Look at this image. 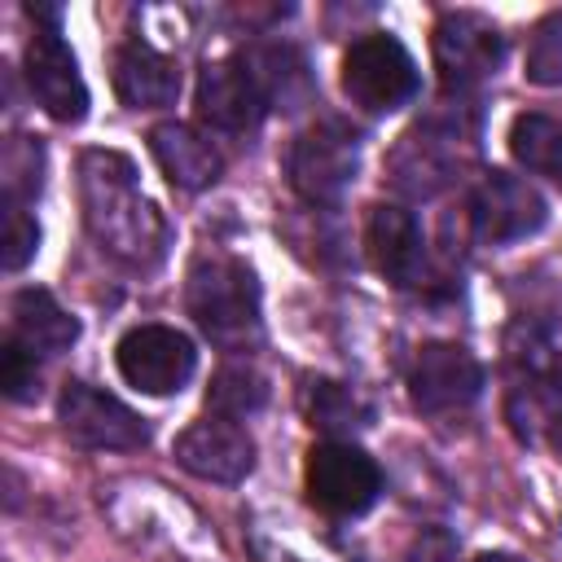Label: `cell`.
<instances>
[{
  "instance_id": "obj_21",
  "label": "cell",
  "mask_w": 562,
  "mask_h": 562,
  "mask_svg": "<svg viewBox=\"0 0 562 562\" xmlns=\"http://www.w3.org/2000/svg\"><path fill=\"white\" fill-rule=\"evenodd\" d=\"M527 79L540 88L562 83V13H549L527 44Z\"/></svg>"
},
{
  "instance_id": "obj_22",
  "label": "cell",
  "mask_w": 562,
  "mask_h": 562,
  "mask_svg": "<svg viewBox=\"0 0 562 562\" xmlns=\"http://www.w3.org/2000/svg\"><path fill=\"white\" fill-rule=\"evenodd\" d=\"M35 246H40V228H35V220L26 215V206L4 202V241H0V259H4V268H9V272L26 268L31 255H35Z\"/></svg>"
},
{
  "instance_id": "obj_4",
  "label": "cell",
  "mask_w": 562,
  "mask_h": 562,
  "mask_svg": "<svg viewBox=\"0 0 562 562\" xmlns=\"http://www.w3.org/2000/svg\"><path fill=\"white\" fill-rule=\"evenodd\" d=\"M360 140L338 119L312 123L290 149V184L303 202H338L342 189L356 180Z\"/></svg>"
},
{
  "instance_id": "obj_3",
  "label": "cell",
  "mask_w": 562,
  "mask_h": 562,
  "mask_svg": "<svg viewBox=\"0 0 562 562\" xmlns=\"http://www.w3.org/2000/svg\"><path fill=\"white\" fill-rule=\"evenodd\" d=\"M417 83L422 79H417L413 53L386 31L360 35L342 53V88L369 114H386V110L408 105L417 97Z\"/></svg>"
},
{
  "instance_id": "obj_5",
  "label": "cell",
  "mask_w": 562,
  "mask_h": 562,
  "mask_svg": "<svg viewBox=\"0 0 562 562\" xmlns=\"http://www.w3.org/2000/svg\"><path fill=\"white\" fill-rule=\"evenodd\" d=\"M114 364H119L127 386H136L145 395H171L193 378L198 351L171 325H136L119 338Z\"/></svg>"
},
{
  "instance_id": "obj_24",
  "label": "cell",
  "mask_w": 562,
  "mask_h": 562,
  "mask_svg": "<svg viewBox=\"0 0 562 562\" xmlns=\"http://www.w3.org/2000/svg\"><path fill=\"white\" fill-rule=\"evenodd\" d=\"M408 562H457V540H452L448 531L430 527V531H422V536L413 540Z\"/></svg>"
},
{
  "instance_id": "obj_9",
  "label": "cell",
  "mask_w": 562,
  "mask_h": 562,
  "mask_svg": "<svg viewBox=\"0 0 562 562\" xmlns=\"http://www.w3.org/2000/svg\"><path fill=\"white\" fill-rule=\"evenodd\" d=\"M505 57V40L501 31L483 18V13H443L435 26V66L443 88L465 92L474 83H483L487 75H496Z\"/></svg>"
},
{
  "instance_id": "obj_15",
  "label": "cell",
  "mask_w": 562,
  "mask_h": 562,
  "mask_svg": "<svg viewBox=\"0 0 562 562\" xmlns=\"http://www.w3.org/2000/svg\"><path fill=\"white\" fill-rule=\"evenodd\" d=\"M364 246H369L373 268H378L391 285H413V281L422 277V268H426L422 228H417L413 211H404V206H373Z\"/></svg>"
},
{
  "instance_id": "obj_20",
  "label": "cell",
  "mask_w": 562,
  "mask_h": 562,
  "mask_svg": "<svg viewBox=\"0 0 562 562\" xmlns=\"http://www.w3.org/2000/svg\"><path fill=\"white\" fill-rule=\"evenodd\" d=\"M307 413H312V426L321 430H356L369 422V408L360 404V395L338 382H312Z\"/></svg>"
},
{
  "instance_id": "obj_13",
  "label": "cell",
  "mask_w": 562,
  "mask_h": 562,
  "mask_svg": "<svg viewBox=\"0 0 562 562\" xmlns=\"http://www.w3.org/2000/svg\"><path fill=\"white\" fill-rule=\"evenodd\" d=\"M176 461L206 483H241L255 465V443L237 422L211 413L176 435Z\"/></svg>"
},
{
  "instance_id": "obj_12",
  "label": "cell",
  "mask_w": 562,
  "mask_h": 562,
  "mask_svg": "<svg viewBox=\"0 0 562 562\" xmlns=\"http://www.w3.org/2000/svg\"><path fill=\"white\" fill-rule=\"evenodd\" d=\"M483 391V369L461 342H426L408 373V395L422 413H452L474 404Z\"/></svg>"
},
{
  "instance_id": "obj_25",
  "label": "cell",
  "mask_w": 562,
  "mask_h": 562,
  "mask_svg": "<svg viewBox=\"0 0 562 562\" xmlns=\"http://www.w3.org/2000/svg\"><path fill=\"white\" fill-rule=\"evenodd\" d=\"M474 562H522V558H514V553H479Z\"/></svg>"
},
{
  "instance_id": "obj_18",
  "label": "cell",
  "mask_w": 562,
  "mask_h": 562,
  "mask_svg": "<svg viewBox=\"0 0 562 562\" xmlns=\"http://www.w3.org/2000/svg\"><path fill=\"white\" fill-rule=\"evenodd\" d=\"M509 154L540 176H553L562 184V123L549 114H518L509 127Z\"/></svg>"
},
{
  "instance_id": "obj_6",
  "label": "cell",
  "mask_w": 562,
  "mask_h": 562,
  "mask_svg": "<svg viewBox=\"0 0 562 562\" xmlns=\"http://www.w3.org/2000/svg\"><path fill=\"white\" fill-rule=\"evenodd\" d=\"M57 422L70 443L97 448V452H127L149 443V426L114 395L88 386V382H66L57 400Z\"/></svg>"
},
{
  "instance_id": "obj_11",
  "label": "cell",
  "mask_w": 562,
  "mask_h": 562,
  "mask_svg": "<svg viewBox=\"0 0 562 562\" xmlns=\"http://www.w3.org/2000/svg\"><path fill=\"white\" fill-rule=\"evenodd\" d=\"M470 215H474L479 241H487V246H509V241L531 237V233L544 224L549 206H544V198H540L527 180H518V176H509V171H492V176H483V184L474 189Z\"/></svg>"
},
{
  "instance_id": "obj_23",
  "label": "cell",
  "mask_w": 562,
  "mask_h": 562,
  "mask_svg": "<svg viewBox=\"0 0 562 562\" xmlns=\"http://www.w3.org/2000/svg\"><path fill=\"white\" fill-rule=\"evenodd\" d=\"M0 386L9 400H35V391H40L35 356L18 338H4V347H0Z\"/></svg>"
},
{
  "instance_id": "obj_8",
  "label": "cell",
  "mask_w": 562,
  "mask_h": 562,
  "mask_svg": "<svg viewBox=\"0 0 562 562\" xmlns=\"http://www.w3.org/2000/svg\"><path fill=\"white\" fill-rule=\"evenodd\" d=\"M198 119L224 136H246L263 123L268 114V92L255 75V66L246 57H228V61H211L198 75Z\"/></svg>"
},
{
  "instance_id": "obj_14",
  "label": "cell",
  "mask_w": 562,
  "mask_h": 562,
  "mask_svg": "<svg viewBox=\"0 0 562 562\" xmlns=\"http://www.w3.org/2000/svg\"><path fill=\"white\" fill-rule=\"evenodd\" d=\"M114 92L123 105L132 110H162L180 97V66L176 57L158 53L145 40H127L114 48V66H110Z\"/></svg>"
},
{
  "instance_id": "obj_7",
  "label": "cell",
  "mask_w": 562,
  "mask_h": 562,
  "mask_svg": "<svg viewBox=\"0 0 562 562\" xmlns=\"http://www.w3.org/2000/svg\"><path fill=\"white\" fill-rule=\"evenodd\" d=\"M378 492H382V474H378L373 457L360 452L356 443L329 439L307 452V496L325 514L356 518L378 501Z\"/></svg>"
},
{
  "instance_id": "obj_17",
  "label": "cell",
  "mask_w": 562,
  "mask_h": 562,
  "mask_svg": "<svg viewBox=\"0 0 562 562\" xmlns=\"http://www.w3.org/2000/svg\"><path fill=\"white\" fill-rule=\"evenodd\" d=\"M31 356H57L79 338V321L48 290H18L13 299V334Z\"/></svg>"
},
{
  "instance_id": "obj_19",
  "label": "cell",
  "mask_w": 562,
  "mask_h": 562,
  "mask_svg": "<svg viewBox=\"0 0 562 562\" xmlns=\"http://www.w3.org/2000/svg\"><path fill=\"white\" fill-rule=\"evenodd\" d=\"M263 400H268V386H263V378L250 364H224L211 378V391H206L211 413L215 417H228V422H241V417L259 413Z\"/></svg>"
},
{
  "instance_id": "obj_2",
  "label": "cell",
  "mask_w": 562,
  "mask_h": 562,
  "mask_svg": "<svg viewBox=\"0 0 562 562\" xmlns=\"http://www.w3.org/2000/svg\"><path fill=\"white\" fill-rule=\"evenodd\" d=\"M184 307L198 329L228 351H246L259 338V281L233 255H206L189 268Z\"/></svg>"
},
{
  "instance_id": "obj_16",
  "label": "cell",
  "mask_w": 562,
  "mask_h": 562,
  "mask_svg": "<svg viewBox=\"0 0 562 562\" xmlns=\"http://www.w3.org/2000/svg\"><path fill=\"white\" fill-rule=\"evenodd\" d=\"M149 154L162 167V176L176 189H184V193H198V189H206V184L220 180V154H215V145L198 127H189V123H158L149 132Z\"/></svg>"
},
{
  "instance_id": "obj_1",
  "label": "cell",
  "mask_w": 562,
  "mask_h": 562,
  "mask_svg": "<svg viewBox=\"0 0 562 562\" xmlns=\"http://www.w3.org/2000/svg\"><path fill=\"white\" fill-rule=\"evenodd\" d=\"M79 202H83V224L101 241L105 255L119 263L149 272L167 255V220L158 206L140 193L136 167L119 149H88L79 158Z\"/></svg>"
},
{
  "instance_id": "obj_10",
  "label": "cell",
  "mask_w": 562,
  "mask_h": 562,
  "mask_svg": "<svg viewBox=\"0 0 562 562\" xmlns=\"http://www.w3.org/2000/svg\"><path fill=\"white\" fill-rule=\"evenodd\" d=\"M26 83L31 97L53 114L57 123H79L88 114V83L79 75V61L57 26H44L26 44Z\"/></svg>"
}]
</instances>
